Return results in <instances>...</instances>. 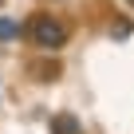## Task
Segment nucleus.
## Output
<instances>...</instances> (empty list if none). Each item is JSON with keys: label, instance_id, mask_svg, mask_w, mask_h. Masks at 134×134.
Masks as SVG:
<instances>
[{"label": "nucleus", "instance_id": "nucleus-1", "mask_svg": "<svg viewBox=\"0 0 134 134\" xmlns=\"http://www.w3.org/2000/svg\"><path fill=\"white\" fill-rule=\"evenodd\" d=\"M32 40H36V47L55 51V47L67 43V28H63L55 16H36V20H32Z\"/></svg>", "mask_w": 134, "mask_h": 134}, {"label": "nucleus", "instance_id": "nucleus-2", "mask_svg": "<svg viewBox=\"0 0 134 134\" xmlns=\"http://www.w3.org/2000/svg\"><path fill=\"white\" fill-rule=\"evenodd\" d=\"M51 130L55 134H83V126L75 122V114H55L51 118Z\"/></svg>", "mask_w": 134, "mask_h": 134}, {"label": "nucleus", "instance_id": "nucleus-3", "mask_svg": "<svg viewBox=\"0 0 134 134\" xmlns=\"http://www.w3.org/2000/svg\"><path fill=\"white\" fill-rule=\"evenodd\" d=\"M16 36H20V20L0 16V40H16Z\"/></svg>", "mask_w": 134, "mask_h": 134}, {"label": "nucleus", "instance_id": "nucleus-4", "mask_svg": "<svg viewBox=\"0 0 134 134\" xmlns=\"http://www.w3.org/2000/svg\"><path fill=\"white\" fill-rule=\"evenodd\" d=\"M126 4H134V0H126Z\"/></svg>", "mask_w": 134, "mask_h": 134}]
</instances>
